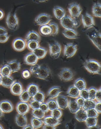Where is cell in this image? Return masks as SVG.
I'll return each instance as SVG.
<instances>
[{
    "label": "cell",
    "instance_id": "1",
    "mask_svg": "<svg viewBox=\"0 0 101 129\" xmlns=\"http://www.w3.org/2000/svg\"><path fill=\"white\" fill-rule=\"evenodd\" d=\"M30 71L35 77L42 80H47L51 75V70L46 66H41L36 64L31 66Z\"/></svg>",
    "mask_w": 101,
    "mask_h": 129
},
{
    "label": "cell",
    "instance_id": "2",
    "mask_svg": "<svg viewBox=\"0 0 101 129\" xmlns=\"http://www.w3.org/2000/svg\"><path fill=\"white\" fill-rule=\"evenodd\" d=\"M84 67L88 72L93 74H101V66L100 63L94 59H87L83 63Z\"/></svg>",
    "mask_w": 101,
    "mask_h": 129
},
{
    "label": "cell",
    "instance_id": "3",
    "mask_svg": "<svg viewBox=\"0 0 101 129\" xmlns=\"http://www.w3.org/2000/svg\"><path fill=\"white\" fill-rule=\"evenodd\" d=\"M60 23L65 29L75 30L80 25V23L77 19L73 18L69 15L65 16L60 20Z\"/></svg>",
    "mask_w": 101,
    "mask_h": 129
},
{
    "label": "cell",
    "instance_id": "4",
    "mask_svg": "<svg viewBox=\"0 0 101 129\" xmlns=\"http://www.w3.org/2000/svg\"><path fill=\"white\" fill-rule=\"evenodd\" d=\"M87 34L93 44L101 51V34L100 31L96 28H93L88 31Z\"/></svg>",
    "mask_w": 101,
    "mask_h": 129
},
{
    "label": "cell",
    "instance_id": "5",
    "mask_svg": "<svg viewBox=\"0 0 101 129\" xmlns=\"http://www.w3.org/2000/svg\"><path fill=\"white\" fill-rule=\"evenodd\" d=\"M49 46L50 55L54 59L59 58L61 53V45L55 40H51L49 42Z\"/></svg>",
    "mask_w": 101,
    "mask_h": 129
},
{
    "label": "cell",
    "instance_id": "6",
    "mask_svg": "<svg viewBox=\"0 0 101 129\" xmlns=\"http://www.w3.org/2000/svg\"><path fill=\"white\" fill-rule=\"evenodd\" d=\"M6 23L8 28L16 30L19 26V20L16 14L14 12H9L6 19Z\"/></svg>",
    "mask_w": 101,
    "mask_h": 129
},
{
    "label": "cell",
    "instance_id": "7",
    "mask_svg": "<svg viewBox=\"0 0 101 129\" xmlns=\"http://www.w3.org/2000/svg\"><path fill=\"white\" fill-rule=\"evenodd\" d=\"M58 76L60 80L66 82L73 80L74 74V72L70 68H63L58 73Z\"/></svg>",
    "mask_w": 101,
    "mask_h": 129
},
{
    "label": "cell",
    "instance_id": "8",
    "mask_svg": "<svg viewBox=\"0 0 101 129\" xmlns=\"http://www.w3.org/2000/svg\"><path fill=\"white\" fill-rule=\"evenodd\" d=\"M68 9L70 16L75 19H77L82 13V9L78 3H72L69 5Z\"/></svg>",
    "mask_w": 101,
    "mask_h": 129
},
{
    "label": "cell",
    "instance_id": "9",
    "mask_svg": "<svg viewBox=\"0 0 101 129\" xmlns=\"http://www.w3.org/2000/svg\"><path fill=\"white\" fill-rule=\"evenodd\" d=\"M81 20L83 27L86 29L93 28L95 25L94 17L87 12L82 15Z\"/></svg>",
    "mask_w": 101,
    "mask_h": 129
},
{
    "label": "cell",
    "instance_id": "10",
    "mask_svg": "<svg viewBox=\"0 0 101 129\" xmlns=\"http://www.w3.org/2000/svg\"><path fill=\"white\" fill-rule=\"evenodd\" d=\"M78 50V46L76 44L70 43L65 45L64 47V55L67 58L72 57L75 55Z\"/></svg>",
    "mask_w": 101,
    "mask_h": 129
},
{
    "label": "cell",
    "instance_id": "11",
    "mask_svg": "<svg viewBox=\"0 0 101 129\" xmlns=\"http://www.w3.org/2000/svg\"><path fill=\"white\" fill-rule=\"evenodd\" d=\"M52 19L51 16L49 14L42 13L40 14L35 19V22L38 25H44L49 24Z\"/></svg>",
    "mask_w": 101,
    "mask_h": 129
},
{
    "label": "cell",
    "instance_id": "12",
    "mask_svg": "<svg viewBox=\"0 0 101 129\" xmlns=\"http://www.w3.org/2000/svg\"><path fill=\"white\" fill-rule=\"evenodd\" d=\"M12 46L15 51L21 52L25 49L26 47V42L25 40L23 38H17L13 40Z\"/></svg>",
    "mask_w": 101,
    "mask_h": 129
},
{
    "label": "cell",
    "instance_id": "13",
    "mask_svg": "<svg viewBox=\"0 0 101 129\" xmlns=\"http://www.w3.org/2000/svg\"><path fill=\"white\" fill-rule=\"evenodd\" d=\"M0 109L4 113H8L14 110V105L9 100H3L0 102Z\"/></svg>",
    "mask_w": 101,
    "mask_h": 129
},
{
    "label": "cell",
    "instance_id": "14",
    "mask_svg": "<svg viewBox=\"0 0 101 129\" xmlns=\"http://www.w3.org/2000/svg\"><path fill=\"white\" fill-rule=\"evenodd\" d=\"M30 107L28 102H19L16 106V110L17 113L21 115H26L29 112Z\"/></svg>",
    "mask_w": 101,
    "mask_h": 129
},
{
    "label": "cell",
    "instance_id": "15",
    "mask_svg": "<svg viewBox=\"0 0 101 129\" xmlns=\"http://www.w3.org/2000/svg\"><path fill=\"white\" fill-rule=\"evenodd\" d=\"M55 100L59 108L64 110L68 107L69 100L66 95L60 94Z\"/></svg>",
    "mask_w": 101,
    "mask_h": 129
},
{
    "label": "cell",
    "instance_id": "16",
    "mask_svg": "<svg viewBox=\"0 0 101 129\" xmlns=\"http://www.w3.org/2000/svg\"><path fill=\"white\" fill-rule=\"evenodd\" d=\"M10 88L11 93L15 95H19L23 90L22 83L16 80Z\"/></svg>",
    "mask_w": 101,
    "mask_h": 129
},
{
    "label": "cell",
    "instance_id": "17",
    "mask_svg": "<svg viewBox=\"0 0 101 129\" xmlns=\"http://www.w3.org/2000/svg\"><path fill=\"white\" fill-rule=\"evenodd\" d=\"M43 121L44 124L49 125L53 126H57L61 124L60 119H56L50 115L45 116L43 118Z\"/></svg>",
    "mask_w": 101,
    "mask_h": 129
},
{
    "label": "cell",
    "instance_id": "18",
    "mask_svg": "<svg viewBox=\"0 0 101 129\" xmlns=\"http://www.w3.org/2000/svg\"><path fill=\"white\" fill-rule=\"evenodd\" d=\"M38 60L37 56L32 52L26 54L24 57L25 64L31 66L37 64Z\"/></svg>",
    "mask_w": 101,
    "mask_h": 129
},
{
    "label": "cell",
    "instance_id": "19",
    "mask_svg": "<svg viewBox=\"0 0 101 129\" xmlns=\"http://www.w3.org/2000/svg\"><path fill=\"white\" fill-rule=\"evenodd\" d=\"M26 42L30 41H36L40 42L41 37L38 33L35 30H30L26 34L25 37Z\"/></svg>",
    "mask_w": 101,
    "mask_h": 129
},
{
    "label": "cell",
    "instance_id": "20",
    "mask_svg": "<svg viewBox=\"0 0 101 129\" xmlns=\"http://www.w3.org/2000/svg\"><path fill=\"white\" fill-rule=\"evenodd\" d=\"M62 92L61 87L58 86H55L51 88L47 92V96L49 98H56Z\"/></svg>",
    "mask_w": 101,
    "mask_h": 129
},
{
    "label": "cell",
    "instance_id": "21",
    "mask_svg": "<svg viewBox=\"0 0 101 129\" xmlns=\"http://www.w3.org/2000/svg\"><path fill=\"white\" fill-rule=\"evenodd\" d=\"M6 64L9 67L12 73L18 72L21 68V63L17 60H12L8 61Z\"/></svg>",
    "mask_w": 101,
    "mask_h": 129
},
{
    "label": "cell",
    "instance_id": "22",
    "mask_svg": "<svg viewBox=\"0 0 101 129\" xmlns=\"http://www.w3.org/2000/svg\"><path fill=\"white\" fill-rule=\"evenodd\" d=\"M15 122L18 126L23 127L27 124V118L25 115L18 113L15 118Z\"/></svg>",
    "mask_w": 101,
    "mask_h": 129
},
{
    "label": "cell",
    "instance_id": "23",
    "mask_svg": "<svg viewBox=\"0 0 101 129\" xmlns=\"http://www.w3.org/2000/svg\"><path fill=\"white\" fill-rule=\"evenodd\" d=\"M53 12L56 18L58 20H61L66 15V11L64 8L59 6L55 7Z\"/></svg>",
    "mask_w": 101,
    "mask_h": 129
},
{
    "label": "cell",
    "instance_id": "24",
    "mask_svg": "<svg viewBox=\"0 0 101 129\" xmlns=\"http://www.w3.org/2000/svg\"><path fill=\"white\" fill-rule=\"evenodd\" d=\"M62 34L65 37L70 39H76L78 38V33L75 29H65Z\"/></svg>",
    "mask_w": 101,
    "mask_h": 129
},
{
    "label": "cell",
    "instance_id": "25",
    "mask_svg": "<svg viewBox=\"0 0 101 129\" xmlns=\"http://www.w3.org/2000/svg\"><path fill=\"white\" fill-rule=\"evenodd\" d=\"M66 93L69 97L76 99L79 96L80 91L73 85L68 88Z\"/></svg>",
    "mask_w": 101,
    "mask_h": 129
},
{
    "label": "cell",
    "instance_id": "26",
    "mask_svg": "<svg viewBox=\"0 0 101 129\" xmlns=\"http://www.w3.org/2000/svg\"><path fill=\"white\" fill-rule=\"evenodd\" d=\"M16 80L12 76L2 77L1 85L6 88H10Z\"/></svg>",
    "mask_w": 101,
    "mask_h": 129
},
{
    "label": "cell",
    "instance_id": "27",
    "mask_svg": "<svg viewBox=\"0 0 101 129\" xmlns=\"http://www.w3.org/2000/svg\"><path fill=\"white\" fill-rule=\"evenodd\" d=\"M32 52L37 56L38 59H43L46 56L47 51L44 47L40 46Z\"/></svg>",
    "mask_w": 101,
    "mask_h": 129
},
{
    "label": "cell",
    "instance_id": "28",
    "mask_svg": "<svg viewBox=\"0 0 101 129\" xmlns=\"http://www.w3.org/2000/svg\"><path fill=\"white\" fill-rule=\"evenodd\" d=\"M75 118L79 122H84L87 118L86 111L81 108L75 113Z\"/></svg>",
    "mask_w": 101,
    "mask_h": 129
},
{
    "label": "cell",
    "instance_id": "29",
    "mask_svg": "<svg viewBox=\"0 0 101 129\" xmlns=\"http://www.w3.org/2000/svg\"><path fill=\"white\" fill-rule=\"evenodd\" d=\"M26 90L31 98L37 92L40 90L37 84L33 83L30 84L27 87Z\"/></svg>",
    "mask_w": 101,
    "mask_h": 129
},
{
    "label": "cell",
    "instance_id": "30",
    "mask_svg": "<svg viewBox=\"0 0 101 129\" xmlns=\"http://www.w3.org/2000/svg\"><path fill=\"white\" fill-rule=\"evenodd\" d=\"M70 112L73 114H75L81 108L77 103L76 99H71L69 102L68 107Z\"/></svg>",
    "mask_w": 101,
    "mask_h": 129
},
{
    "label": "cell",
    "instance_id": "31",
    "mask_svg": "<svg viewBox=\"0 0 101 129\" xmlns=\"http://www.w3.org/2000/svg\"><path fill=\"white\" fill-rule=\"evenodd\" d=\"M92 12L94 16L101 18V5L100 3H95L92 7Z\"/></svg>",
    "mask_w": 101,
    "mask_h": 129
},
{
    "label": "cell",
    "instance_id": "32",
    "mask_svg": "<svg viewBox=\"0 0 101 129\" xmlns=\"http://www.w3.org/2000/svg\"><path fill=\"white\" fill-rule=\"evenodd\" d=\"M74 85L78 88L79 91L86 88L87 83L84 79L79 78L74 82Z\"/></svg>",
    "mask_w": 101,
    "mask_h": 129
},
{
    "label": "cell",
    "instance_id": "33",
    "mask_svg": "<svg viewBox=\"0 0 101 129\" xmlns=\"http://www.w3.org/2000/svg\"><path fill=\"white\" fill-rule=\"evenodd\" d=\"M31 125L33 129H38L43 126V123L42 120L32 116L31 119Z\"/></svg>",
    "mask_w": 101,
    "mask_h": 129
},
{
    "label": "cell",
    "instance_id": "34",
    "mask_svg": "<svg viewBox=\"0 0 101 129\" xmlns=\"http://www.w3.org/2000/svg\"><path fill=\"white\" fill-rule=\"evenodd\" d=\"M96 102L95 101V100H92L89 99L85 100L82 108L85 111L92 109H94Z\"/></svg>",
    "mask_w": 101,
    "mask_h": 129
},
{
    "label": "cell",
    "instance_id": "35",
    "mask_svg": "<svg viewBox=\"0 0 101 129\" xmlns=\"http://www.w3.org/2000/svg\"><path fill=\"white\" fill-rule=\"evenodd\" d=\"M12 73L10 68L7 64L4 65L0 68V75L2 77L10 76H11Z\"/></svg>",
    "mask_w": 101,
    "mask_h": 129
},
{
    "label": "cell",
    "instance_id": "36",
    "mask_svg": "<svg viewBox=\"0 0 101 129\" xmlns=\"http://www.w3.org/2000/svg\"><path fill=\"white\" fill-rule=\"evenodd\" d=\"M40 32L44 36H50L51 34L52 30L49 24L41 26L39 29Z\"/></svg>",
    "mask_w": 101,
    "mask_h": 129
},
{
    "label": "cell",
    "instance_id": "37",
    "mask_svg": "<svg viewBox=\"0 0 101 129\" xmlns=\"http://www.w3.org/2000/svg\"><path fill=\"white\" fill-rule=\"evenodd\" d=\"M46 103L47 104L49 111H52L58 108L57 103L55 99L49 98Z\"/></svg>",
    "mask_w": 101,
    "mask_h": 129
},
{
    "label": "cell",
    "instance_id": "38",
    "mask_svg": "<svg viewBox=\"0 0 101 129\" xmlns=\"http://www.w3.org/2000/svg\"><path fill=\"white\" fill-rule=\"evenodd\" d=\"M40 46V42L36 41H30L26 42V47L31 52Z\"/></svg>",
    "mask_w": 101,
    "mask_h": 129
},
{
    "label": "cell",
    "instance_id": "39",
    "mask_svg": "<svg viewBox=\"0 0 101 129\" xmlns=\"http://www.w3.org/2000/svg\"><path fill=\"white\" fill-rule=\"evenodd\" d=\"M32 98L33 100L40 102L41 103H43L44 102V100H45V94L44 92L39 90Z\"/></svg>",
    "mask_w": 101,
    "mask_h": 129
},
{
    "label": "cell",
    "instance_id": "40",
    "mask_svg": "<svg viewBox=\"0 0 101 129\" xmlns=\"http://www.w3.org/2000/svg\"><path fill=\"white\" fill-rule=\"evenodd\" d=\"M45 114L46 113L40 109H33L32 111V116L39 119H43L45 116Z\"/></svg>",
    "mask_w": 101,
    "mask_h": 129
},
{
    "label": "cell",
    "instance_id": "41",
    "mask_svg": "<svg viewBox=\"0 0 101 129\" xmlns=\"http://www.w3.org/2000/svg\"><path fill=\"white\" fill-rule=\"evenodd\" d=\"M87 128L96 125L97 123V118L87 117L85 121Z\"/></svg>",
    "mask_w": 101,
    "mask_h": 129
},
{
    "label": "cell",
    "instance_id": "42",
    "mask_svg": "<svg viewBox=\"0 0 101 129\" xmlns=\"http://www.w3.org/2000/svg\"><path fill=\"white\" fill-rule=\"evenodd\" d=\"M30 96L26 90H23L22 92L19 95L20 101L24 102H28L30 101Z\"/></svg>",
    "mask_w": 101,
    "mask_h": 129
},
{
    "label": "cell",
    "instance_id": "43",
    "mask_svg": "<svg viewBox=\"0 0 101 129\" xmlns=\"http://www.w3.org/2000/svg\"><path fill=\"white\" fill-rule=\"evenodd\" d=\"M49 25L50 26L52 30V32L51 35L53 37H55L58 34L59 31V28L58 25L56 23L54 22H51L49 23Z\"/></svg>",
    "mask_w": 101,
    "mask_h": 129
},
{
    "label": "cell",
    "instance_id": "44",
    "mask_svg": "<svg viewBox=\"0 0 101 129\" xmlns=\"http://www.w3.org/2000/svg\"><path fill=\"white\" fill-rule=\"evenodd\" d=\"M51 111V115L56 119H60L63 114L62 110L59 108Z\"/></svg>",
    "mask_w": 101,
    "mask_h": 129
},
{
    "label": "cell",
    "instance_id": "45",
    "mask_svg": "<svg viewBox=\"0 0 101 129\" xmlns=\"http://www.w3.org/2000/svg\"><path fill=\"white\" fill-rule=\"evenodd\" d=\"M88 90L89 99L92 100H95V96H96V93L97 89L94 86H92L88 89Z\"/></svg>",
    "mask_w": 101,
    "mask_h": 129
},
{
    "label": "cell",
    "instance_id": "46",
    "mask_svg": "<svg viewBox=\"0 0 101 129\" xmlns=\"http://www.w3.org/2000/svg\"><path fill=\"white\" fill-rule=\"evenodd\" d=\"M41 103L32 99L29 102V105L30 108L32 109H38L40 108Z\"/></svg>",
    "mask_w": 101,
    "mask_h": 129
},
{
    "label": "cell",
    "instance_id": "47",
    "mask_svg": "<svg viewBox=\"0 0 101 129\" xmlns=\"http://www.w3.org/2000/svg\"><path fill=\"white\" fill-rule=\"evenodd\" d=\"M88 117L97 118L99 116V114L94 109H89L86 111Z\"/></svg>",
    "mask_w": 101,
    "mask_h": 129
},
{
    "label": "cell",
    "instance_id": "48",
    "mask_svg": "<svg viewBox=\"0 0 101 129\" xmlns=\"http://www.w3.org/2000/svg\"><path fill=\"white\" fill-rule=\"evenodd\" d=\"M79 96L83 98L85 100L88 99H89V96H88V89L86 88L80 91Z\"/></svg>",
    "mask_w": 101,
    "mask_h": 129
},
{
    "label": "cell",
    "instance_id": "49",
    "mask_svg": "<svg viewBox=\"0 0 101 129\" xmlns=\"http://www.w3.org/2000/svg\"><path fill=\"white\" fill-rule=\"evenodd\" d=\"M31 73L30 70H25L22 71L21 73L22 77L24 79H27L31 76Z\"/></svg>",
    "mask_w": 101,
    "mask_h": 129
},
{
    "label": "cell",
    "instance_id": "50",
    "mask_svg": "<svg viewBox=\"0 0 101 129\" xmlns=\"http://www.w3.org/2000/svg\"><path fill=\"white\" fill-rule=\"evenodd\" d=\"M39 109L40 110L43 111V112L46 114L49 111V110L48 107L47 106V104L46 102H44L41 103Z\"/></svg>",
    "mask_w": 101,
    "mask_h": 129
},
{
    "label": "cell",
    "instance_id": "51",
    "mask_svg": "<svg viewBox=\"0 0 101 129\" xmlns=\"http://www.w3.org/2000/svg\"><path fill=\"white\" fill-rule=\"evenodd\" d=\"M76 101L77 104L78 105V106L80 107V108H82L83 106V105H84V102H85V100L79 96L78 97L76 98Z\"/></svg>",
    "mask_w": 101,
    "mask_h": 129
},
{
    "label": "cell",
    "instance_id": "52",
    "mask_svg": "<svg viewBox=\"0 0 101 129\" xmlns=\"http://www.w3.org/2000/svg\"><path fill=\"white\" fill-rule=\"evenodd\" d=\"M10 36L8 35H2L0 36V43H5L8 41Z\"/></svg>",
    "mask_w": 101,
    "mask_h": 129
},
{
    "label": "cell",
    "instance_id": "53",
    "mask_svg": "<svg viewBox=\"0 0 101 129\" xmlns=\"http://www.w3.org/2000/svg\"><path fill=\"white\" fill-rule=\"evenodd\" d=\"M95 100L97 102H101V88H99L98 89H97L96 93Z\"/></svg>",
    "mask_w": 101,
    "mask_h": 129
},
{
    "label": "cell",
    "instance_id": "54",
    "mask_svg": "<svg viewBox=\"0 0 101 129\" xmlns=\"http://www.w3.org/2000/svg\"><path fill=\"white\" fill-rule=\"evenodd\" d=\"M94 109L99 114L101 113V102H96Z\"/></svg>",
    "mask_w": 101,
    "mask_h": 129
},
{
    "label": "cell",
    "instance_id": "55",
    "mask_svg": "<svg viewBox=\"0 0 101 129\" xmlns=\"http://www.w3.org/2000/svg\"><path fill=\"white\" fill-rule=\"evenodd\" d=\"M5 35H8L7 30L4 27L0 26V36Z\"/></svg>",
    "mask_w": 101,
    "mask_h": 129
},
{
    "label": "cell",
    "instance_id": "56",
    "mask_svg": "<svg viewBox=\"0 0 101 129\" xmlns=\"http://www.w3.org/2000/svg\"><path fill=\"white\" fill-rule=\"evenodd\" d=\"M42 128L44 129H55L56 128V127L49 125L44 124Z\"/></svg>",
    "mask_w": 101,
    "mask_h": 129
},
{
    "label": "cell",
    "instance_id": "57",
    "mask_svg": "<svg viewBox=\"0 0 101 129\" xmlns=\"http://www.w3.org/2000/svg\"><path fill=\"white\" fill-rule=\"evenodd\" d=\"M23 129H33V127L32 126V125H31V124H27L26 125H25V126H24L23 127H22Z\"/></svg>",
    "mask_w": 101,
    "mask_h": 129
},
{
    "label": "cell",
    "instance_id": "58",
    "mask_svg": "<svg viewBox=\"0 0 101 129\" xmlns=\"http://www.w3.org/2000/svg\"><path fill=\"white\" fill-rule=\"evenodd\" d=\"M4 17H5L4 12L1 10H0V20L3 19Z\"/></svg>",
    "mask_w": 101,
    "mask_h": 129
},
{
    "label": "cell",
    "instance_id": "59",
    "mask_svg": "<svg viewBox=\"0 0 101 129\" xmlns=\"http://www.w3.org/2000/svg\"><path fill=\"white\" fill-rule=\"evenodd\" d=\"M88 129H101V127L99 126V125H97V124L96 125H94V126H93L91 127H89L88 128Z\"/></svg>",
    "mask_w": 101,
    "mask_h": 129
},
{
    "label": "cell",
    "instance_id": "60",
    "mask_svg": "<svg viewBox=\"0 0 101 129\" xmlns=\"http://www.w3.org/2000/svg\"><path fill=\"white\" fill-rule=\"evenodd\" d=\"M4 116V113L1 111V109H0V119H2V118Z\"/></svg>",
    "mask_w": 101,
    "mask_h": 129
},
{
    "label": "cell",
    "instance_id": "61",
    "mask_svg": "<svg viewBox=\"0 0 101 129\" xmlns=\"http://www.w3.org/2000/svg\"><path fill=\"white\" fill-rule=\"evenodd\" d=\"M47 0H35L38 3H44L47 1Z\"/></svg>",
    "mask_w": 101,
    "mask_h": 129
},
{
    "label": "cell",
    "instance_id": "62",
    "mask_svg": "<svg viewBox=\"0 0 101 129\" xmlns=\"http://www.w3.org/2000/svg\"><path fill=\"white\" fill-rule=\"evenodd\" d=\"M1 81H2V76L0 75V85H1Z\"/></svg>",
    "mask_w": 101,
    "mask_h": 129
},
{
    "label": "cell",
    "instance_id": "63",
    "mask_svg": "<svg viewBox=\"0 0 101 129\" xmlns=\"http://www.w3.org/2000/svg\"><path fill=\"white\" fill-rule=\"evenodd\" d=\"M4 129V127H3V125L0 124V129Z\"/></svg>",
    "mask_w": 101,
    "mask_h": 129
}]
</instances>
